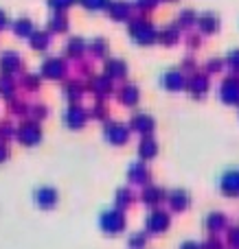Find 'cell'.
Listing matches in <instances>:
<instances>
[{
  "instance_id": "obj_1",
  "label": "cell",
  "mask_w": 239,
  "mask_h": 249,
  "mask_svg": "<svg viewBox=\"0 0 239 249\" xmlns=\"http://www.w3.org/2000/svg\"><path fill=\"white\" fill-rule=\"evenodd\" d=\"M127 33H130V39L136 46H152L158 42V31L154 29L152 20L145 16L132 18L130 24H127Z\"/></svg>"
},
{
  "instance_id": "obj_2",
  "label": "cell",
  "mask_w": 239,
  "mask_h": 249,
  "mask_svg": "<svg viewBox=\"0 0 239 249\" xmlns=\"http://www.w3.org/2000/svg\"><path fill=\"white\" fill-rule=\"evenodd\" d=\"M16 136L24 146H35L42 140V127H40V123L35 121V118H26V121H22V124L18 127Z\"/></svg>"
},
{
  "instance_id": "obj_3",
  "label": "cell",
  "mask_w": 239,
  "mask_h": 249,
  "mask_svg": "<svg viewBox=\"0 0 239 249\" xmlns=\"http://www.w3.org/2000/svg\"><path fill=\"white\" fill-rule=\"evenodd\" d=\"M66 72H68V66H66V61L61 57H48L40 66V74L44 79H48V81H61L66 77Z\"/></svg>"
},
{
  "instance_id": "obj_4",
  "label": "cell",
  "mask_w": 239,
  "mask_h": 249,
  "mask_svg": "<svg viewBox=\"0 0 239 249\" xmlns=\"http://www.w3.org/2000/svg\"><path fill=\"white\" fill-rule=\"evenodd\" d=\"M103 136H105V140H108L110 144L121 146V144H125V142L130 140V127L123 124V123H119V121H105Z\"/></svg>"
},
{
  "instance_id": "obj_5",
  "label": "cell",
  "mask_w": 239,
  "mask_h": 249,
  "mask_svg": "<svg viewBox=\"0 0 239 249\" xmlns=\"http://www.w3.org/2000/svg\"><path fill=\"white\" fill-rule=\"evenodd\" d=\"M22 66L24 61L18 51H4L0 55V74L2 77H16L18 72H22Z\"/></svg>"
},
{
  "instance_id": "obj_6",
  "label": "cell",
  "mask_w": 239,
  "mask_h": 249,
  "mask_svg": "<svg viewBox=\"0 0 239 249\" xmlns=\"http://www.w3.org/2000/svg\"><path fill=\"white\" fill-rule=\"evenodd\" d=\"M160 88H165L167 92H180V90H187V79H184L182 70H176L169 68L160 74Z\"/></svg>"
},
{
  "instance_id": "obj_7",
  "label": "cell",
  "mask_w": 239,
  "mask_h": 249,
  "mask_svg": "<svg viewBox=\"0 0 239 249\" xmlns=\"http://www.w3.org/2000/svg\"><path fill=\"white\" fill-rule=\"evenodd\" d=\"M86 123H88V112L79 103L68 105V107H66V112H64V124L68 129H81Z\"/></svg>"
},
{
  "instance_id": "obj_8",
  "label": "cell",
  "mask_w": 239,
  "mask_h": 249,
  "mask_svg": "<svg viewBox=\"0 0 239 249\" xmlns=\"http://www.w3.org/2000/svg\"><path fill=\"white\" fill-rule=\"evenodd\" d=\"M218 94L226 105H239V79L237 77L224 79L219 90H218Z\"/></svg>"
},
{
  "instance_id": "obj_9",
  "label": "cell",
  "mask_w": 239,
  "mask_h": 249,
  "mask_svg": "<svg viewBox=\"0 0 239 249\" xmlns=\"http://www.w3.org/2000/svg\"><path fill=\"white\" fill-rule=\"evenodd\" d=\"M105 13L114 22H127L132 20V4L127 0H110L108 7H105Z\"/></svg>"
},
{
  "instance_id": "obj_10",
  "label": "cell",
  "mask_w": 239,
  "mask_h": 249,
  "mask_svg": "<svg viewBox=\"0 0 239 249\" xmlns=\"http://www.w3.org/2000/svg\"><path fill=\"white\" fill-rule=\"evenodd\" d=\"M103 74L110 77L112 81L114 79H125L127 77V64L123 59H119V57H110V59L103 61Z\"/></svg>"
},
{
  "instance_id": "obj_11",
  "label": "cell",
  "mask_w": 239,
  "mask_h": 249,
  "mask_svg": "<svg viewBox=\"0 0 239 249\" xmlns=\"http://www.w3.org/2000/svg\"><path fill=\"white\" fill-rule=\"evenodd\" d=\"M219 188L228 197H239V168L224 173L222 179H219Z\"/></svg>"
},
{
  "instance_id": "obj_12",
  "label": "cell",
  "mask_w": 239,
  "mask_h": 249,
  "mask_svg": "<svg viewBox=\"0 0 239 249\" xmlns=\"http://www.w3.org/2000/svg\"><path fill=\"white\" fill-rule=\"evenodd\" d=\"M154 127H156V123H154L152 114H145V112L134 114V116H132V121H130V129L139 131L140 136H149V133L154 131Z\"/></svg>"
},
{
  "instance_id": "obj_13",
  "label": "cell",
  "mask_w": 239,
  "mask_h": 249,
  "mask_svg": "<svg viewBox=\"0 0 239 249\" xmlns=\"http://www.w3.org/2000/svg\"><path fill=\"white\" fill-rule=\"evenodd\" d=\"M117 94H119V103H123L125 107H136L140 101V90L134 83H123Z\"/></svg>"
},
{
  "instance_id": "obj_14",
  "label": "cell",
  "mask_w": 239,
  "mask_h": 249,
  "mask_svg": "<svg viewBox=\"0 0 239 249\" xmlns=\"http://www.w3.org/2000/svg\"><path fill=\"white\" fill-rule=\"evenodd\" d=\"M187 90L193 99H204V94L209 92V79L206 74H193L191 79H187Z\"/></svg>"
},
{
  "instance_id": "obj_15",
  "label": "cell",
  "mask_w": 239,
  "mask_h": 249,
  "mask_svg": "<svg viewBox=\"0 0 239 249\" xmlns=\"http://www.w3.org/2000/svg\"><path fill=\"white\" fill-rule=\"evenodd\" d=\"M64 51H66V57H68V59H81V57L88 53V44L83 42V37L75 35V37H70L68 42H66Z\"/></svg>"
},
{
  "instance_id": "obj_16",
  "label": "cell",
  "mask_w": 239,
  "mask_h": 249,
  "mask_svg": "<svg viewBox=\"0 0 239 249\" xmlns=\"http://www.w3.org/2000/svg\"><path fill=\"white\" fill-rule=\"evenodd\" d=\"M198 29L204 35H213L219 31V18L215 13H200L198 16Z\"/></svg>"
},
{
  "instance_id": "obj_17",
  "label": "cell",
  "mask_w": 239,
  "mask_h": 249,
  "mask_svg": "<svg viewBox=\"0 0 239 249\" xmlns=\"http://www.w3.org/2000/svg\"><path fill=\"white\" fill-rule=\"evenodd\" d=\"M90 90H92V94H97L99 99H105V96H110V94H112V90H114V88H112V79L105 77V74H103V77H95L90 81Z\"/></svg>"
},
{
  "instance_id": "obj_18",
  "label": "cell",
  "mask_w": 239,
  "mask_h": 249,
  "mask_svg": "<svg viewBox=\"0 0 239 249\" xmlns=\"http://www.w3.org/2000/svg\"><path fill=\"white\" fill-rule=\"evenodd\" d=\"M11 29H13V33H16L18 37H24V39H29L31 35L35 33L33 20H31V18H26V16H20V18H18V20L11 24Z\"/></svg>"
},
{
  "instance_id": "obj_19",
  "label": "cell",
  "mask_w": 239,
  "mask_h": 249,
  "mask_svg": "<svg viewBox=\"0 0 239 249\" xmlns=\"http://www.w3.org/2000/svg\"><path fill=\"white\" fill-rule=\"evenodd\" d=\"M29 44L33 51L46 53L48 46H51V31H35V33L29 37Z\"/></svg>"
},
{
  "instance_id": "obj_20",
  "label": "cell",
  "mask_w": 239,
  "mask_h": 249,
  "mask_svg": "<svg viewBox=\"0 0 239 249\" xmlns=\"http://www.w3.org/2000/svg\"><path fill=\"white\" fill-rule=\"evenodd\" d=\"M68 29H70L68 16L61 11H53L51 20H48V31L51 33H68Z\"/></svg>"
},
{
  "instance_id": "obj_21",
  "label": "cell",
  "mask_w": 239,
  "mask_h": 249,
  "mask_svg": "<svg viewBox=\"0 0 239 249\" xmlns=\"http://www.w3.org/2000/svg\"><path fill=\"white\" fill-rule=\"evenodd\" d=\"M81 96H83V83L81 81H68L64 86V99L68 101L70 105L79 103V101H81Z\"/></svg>"
},
{
  "instance_id": "obj_22",
  "label": "cell",
  "mask_w": 239,
  "mask_h": 249,
  "mask_svg": "<svg viewBox=\"0 0 239 249\" xmlns=\"http://www.w3.org/2000/svg\"><path fill=\"white\" fill-rule=\"evenodd\" d=\"M35 203L42 208H53L57 203V193L53 188H38L35 190Z\"/></svg>"
},
{
  "instance_id": "obj_23",
  "label": "cell",
  "mask_w": 239,
  "mask_h": 249,
  "mask_svg": "<svg viewBox=\"0 0 239 249\" xmlns=\"http://www.w3.org/2000/svg\"><path fill=\"white\" fill-rule=\"evenodd\" d=\"M156 153H158V142L152 136H143V140L139 144V155L143 160H152L156 158Z\"/></svg>"
},
{
  "instance_id": "obj_24",
  "label": "cell",
  "mask_w": 239,
  "mask_h": 249,
  "mask_svg": "<svg viewBox=\"0 0 239 249\" xmlns=\"http://www.w3.org/2000/svg\"><path fill=\"white\" fill-rule=\"evenodd\" d=\"M178 39H180V26H176V24L167 26V29H162L158 33V42L165 44V46H174Z\"/></svg>"
},
{
  "instance_id": "obj_25",
  "label": "cell",
  "mask_w": 239,
  "mask_h": 249,
  "mask_svg": "<svg viewBox=\"0 0 239 249\" xmlns=\"http://www.w3.org/2000/svg\"><path fill=\"white\" fill-rule=\"evenodd\" d=\"M88 53H90L92 57L103 59V57L108 55V42H105L103 37H92L90 42H88Z\"/></svg>"
},
{
  "instance_id": "obj_26",
  "label": "cell",
  "mask_w": 239,
  "mask_h": 249,
  "mask_svg": "<svg viewBox=\"0 0 239 249\" xmlns=\"http://www.w3.org/2000/svg\"><path fill=\"white\" fill-rule=\"evenodd\" d=\"M127 175H130V179L136 181V184H145V181H147V177H149V171L145 168V164H132Z\"/></svg>"
},
{
  "instance_id": "obj_27",
  "label": "cell",
  "mask_w": 239,
  "mask_h": 249,
  "mask_svg": "<svg viewBox=\"0 0 239 249\" xmlns=\"http://www.w3.org/2000/svg\"><path fill=\"white\" fill-rule=\"evenodd\" d=\"M13 94H16V83L11 81V77H2L0 74V96L11 101Z\"/></svg>"
},
{
  "instance_id": "obj_28",
  "label": "cell",
  "mask_w": 239,
  "mask_h": 249,
  "mask_svg": "<svg viewBox=\"0 0 239 249\" xmlns=\"http://www.w3.org/2000/svg\"><path fill=\"white\" fill-rule=\"evenodd\" d=\"M147 225H149L152 230H165L167 225H169V216H167L165 212H154V214L149 216Z\"/></svg>"
},
{
  "instance_id": "obj_29",
  "label": "cell",
  "mask_w": 239,
  "mask_h": 249,
  "mask_svg": "<svg viewBox=\"0 0 239 249\" xmlns=\"http://www.w3.org/2000/svg\"><path fill=\"white\" fill-rule=\"evenodd\" d=\"M171 206H174L176 210H184V208L189 206V195L184 193V190H174V193H171Z\"/></svg>"
},
{
  "instance_id": "obj_30",
  "label": "cell",
  "mask_w": 239,
  "mask_h": 249,
  "mask_svg": "<svg viewBox=\"0 0 239 249\" xmlns=\"http://www.w3.org/2000/svg\"><path fill=\"white\" fill-rule=\"evenodd\" d=\"M103 228L105 230H110V232H114V230H121L123 228V219H121V214H103Z\"/></svg>"
},
{
  "instance_id": "obj_31",
  "label": "cell",
  "mask_w": 239,
  "mask_h": 249,
  "mask_svg": "<svg viewBox=\"0 0 239 249\" xmlns=\"http://www.w3.org/2000/svg\"><path fill=\"white\" fill-rule=\"evenodd\" d=\"M193 24H198V16L193 11H189V9H184L178 18V26L180 29H189V26H193Z\"/></svg>"
},
{
  "instance_id": "obj_32",
  "label": "cell",
  "mask_w": 239,
  "mask_h": 249,
  "mask_svg": "<svg viewBox=\"0 0 239 249\" xmlns=\"http://www.w3.org/2000/svg\"><path fill=\"white\" fill-rule=\"evenodd\" d=\"M79 4H81L86 11H101V9L108 7L110 0H77Z\"/></svg>"
},
{
  "instance_id": "obj_33",
  "label": "cell",
  "mask_w": 239,
  "mask_h": 249,
  "mask_svg": "<svg viewBox=\"0 0 239 249\" xmlns=\"http://www.w3.org/2000/svg\"><path fill=\"white\" fill-rule=\"evenodd\" d=\"M40 77H42V74H24V77H22V88H24V90H29V92H33V90H38L40 88Z\"/></svg>"
},
{
  "instance_id": "obj_34",
  "label": "cell",
  "mask_w": 239,
  "mask_h": 249,
  "mask_svg": "<svg viewBox=\"0 0 239 249\" xmlns=\"http://www.w3.org/2000/svg\"><path fill=\"white\" fill-rule=\"evenodd\" d=\"M75 2H77V0H46V4L53 11H61V13H66V9H70Z\"/></svg>"
},
{
  "instance_id": "obj_35",
  "label": "cell",
  "mask_w": 239,
  "mask_h": 249,
  "mask_svg": "<svg viewBox=\"0 0 239 249\" xmlns=\"http://www.w3.org/2000/svg\"><path fill=\"white\" fill-rule=\"evenodd\" d=\"M162 197H165V193L160 188H147L143 193V201H147V203H158Z\"/></svg>"
},
{
  "instance_id": "obj_36",
  "label": "cell",
  "mask_w": 239,
  "mask_h": 249,
  "mask_svg": "<svg viewBox=\"0 0 239 249\" xmlns=\"http://www.w3.org/2000/svg\"><path fill=\"white\" fill-rule=\"evenodd\" d=\"M226 66L233 70L235 74H239V48H235V51H231L226 55Z\"/></svg>"
},
{
  "instance_id": "obj_37",
  "label": "cell",
  "mask_w": 239,
  "mask_h": 249,
  "mask_svg": "<svg viewBox=\"0 0 239 249\" xmlns=\"http://www.w3.org/2000/svg\"><path fill=\"white\" fill-rule=\"evenodd\" d=\"M158 2H160V0H134V7L139 9V11H152Z\"/></svg>"
},
{
  "instance_id": "obj_38",
  "label": "cell",
  "mask_w": 239,
  "mask_h": 249,
  "mask_svg": "<svg viewBox=\"0 0 239 249\" xmlns=\"http://www.w3.org/2000/svg\"><path fill=\"white\" fill-rule=\"evenodd\" d=\"M206 225H209V230H218L224 225V214H211L209 221H206Z\"/></svg>"
},
{
  "instance_id": "obj_39",
  "label": "cell",
  "mask_w": 239,
  "mask_h": 249,
  "mask_svg": "<svg viewBox=\"0 0 239 249\" xmlns=\"http://www.w3.org/2000/svg\"><path fill=\"white\" fill-rule=\"evenodd\" d=\"M31 112H33L35 121H38V118H40V121H42V118H44V116H46V114H48V109L44 107V105H33V107H31Z\"/></svg>"
},
{
  "instance_id": "obj_40",
  "label": "cell",
  "mask_w": 239,
  "mask_h": 249,
  "mask_svg": "<svg viewBox=\"0 0 239 249\" xmlns=\"http://www.w3.org/2000/svg\"><path fill=\"white\" fill-rule=\"evenodd\" d=\"M222 64H224L222 59H211L209 64H206V70H209V72H219V70H222Z\"/></svg>"
},
{
  "instance_id": "obj_41",
  "label": "cell",
  "mask_w": 239,
  "mask_h": 249,
  "mask_svg": "<svg viewBox=\"0 0 239 249\" xmlns=\"http://www.w3.org/2000/svg\"><path fill=\"white\" fill-rule=\"evenodd\" d=\"M130 201H132L130 190H119V203H130Z\"/></svg>"
},
{
  "instance_id": "obj_42",
  "label": "cell",
  "mask_w": 239,
  "mask_h": 249,
  "mask_svg": "<svg viewBox=\"0 0 239 249\" xmlns=\"http://www.w3.org/2000/svg\"><path fill=\"white\" fill-rule=\"evenodd\" d=\"M9 26V18H7V13L0 9V31H4Z\"/></svg>"
},
{
  "instance_id": "obj_43",
  "label": "cell",
  "mask_w": 239,
  "mask_h": 249,
  "mask_svg": "<svg viewBox=\"0 0 239 249\" xmlns=\"http://www.w3.org/2000/svg\"><path fill=\"white\" fill-rule=\"evenodd\" d=\"M7 158H9V149H7V144H2V142H0V162H4Z\"/></svg>"
},
{
  "instance_id": "obj_44",
  "label": "cell",
  "mask_w": 239,
  "mask_h": 249,
  "mask_svg": "<svg viewBox=\"0 0 239 249\" xmlns=\"http://www.w3.org/2000/svg\"><path fill=\"white\" fill-rule=\"evenodd\" d=\"M2 136H11V127L9 124H0V138Z\"/></svg>"
},
{
  "instance_id": "obj_45",
  "label": "cell",
  "mask_w": 239,
  "mask_h": 249,
  "mask_svg": "<svg viewBox=\"0 0 239 249\" xmlns=\"http://www.w3.org/2000/svg\"><path fill=\"white\" fill-rule=\"evenodd\" d=\"M182 249H200V245H196V243H187Z\"/></svg>"
},
{
  "instance_id": "obj_46",
  "label": "cell",
  "mask_w": 239,
  "mask_h": 249,
  "mask_svg": "<svg viewBox=\"0 0 239 249\" xmlns=\"http://www.w3.org/2000/svg\"><path fill=\"white\" fill-rule=\"evenodd\" d=\"M231 241L235 243V245H239V230H235V236H231Z\"/></svg>"
},
{
  "instance_id": "obj_47",
  "label": "cell",
  "mask_w": 239,
  "mask_h": 249,
  "mask_svg": "<svg viewBox=\"0 0 239 249\" xmlns=\"http://www.w3.org/2000/svg\"><path fill=\"white\" fill-rule=\"evenodd\" d=\"M167 2H174V0H167Z\"/></svg>"
}]
</instances>
